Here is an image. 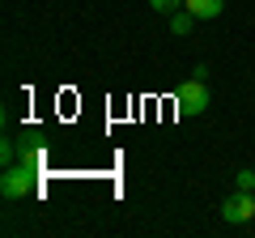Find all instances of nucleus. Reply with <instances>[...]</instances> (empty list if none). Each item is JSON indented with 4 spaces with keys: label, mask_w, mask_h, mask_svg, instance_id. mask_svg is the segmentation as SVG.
<instances>
[{
    "label": "nucleus",
    "mask_w": 255,
    "mask_h": 238,
    "mask_svg": "<svg viewBox=\"0 0 255 238\" xmlns=\"http://www.w3.org/2000/svg\"><path fill=\"white\" fill-rule=\"evenodd\" d=\"M0 192H4V200H26V196H34L38 192V170H30V166H9L4 179H0Z\"/></svg>",
    "instance_id": "nucleus-1"
},
{
    "label": "nucleus",
    "mask_w": 255,
    "mask_h": 238,
    "mask_svg": "<svg viewBox=\"0 0 255 238\" xmlns=\"http://www.w3.org/2000/svg\"><path fill=\"white\" fill-rule=\"evenodd\" d=\"M174 107H179V115H200V111L209 107V85H204L200 77L183 81L179 90H174Z\"/></svg>",
    "instance_id": "nucleus-2"
},
{
    "label": "nucleus",
    "mask_w": 255,
    "mask_h": 238,
    "mask_svg": "<svg viewBox=\"0 0 255 238\" xmlns=\"http://www.w3.org/2000/svg\"><path fill=\"white\" fill-rule=\"evenodd\" d=\"M221 213H226V221H251V217H255V192H238V196H230Z\"/></svg>",
    "instance_id": "nucleus-3"
},
{
    "label": "nucleus",
    "mask_w": 255,
    "mask_h": 238,
    "mask_svg": "<svg viewBox=\"0 0 255 238\" xmlns=\"http://www.w3.org/2000/svg\"><path fill=\"white\" fill-rule=\"evenodd\" d=\"M183 4H187V13L196 21H209V17H217V13L226 9V0H183Z\"/></svg>",
    "instance_id": "nucleus-4"
},
{
    "label": "nucleus",
    "mask_w": 255,
    "mask_h": 238,
    "mask_svg": "<svg viewBox=\"0 0 255 238\" xmlns=\"http://www.w3.org/2000/svg\"><path fill=\"white\" fill-rule=\"evenodd\" d=\"M21 166H30V170H43V149H21Z\"/></svg>",
    "instance_id": "nucleus-5"
},
{
    "label": "nucleus",
    "mask_w": 255,
    "mask_h": 238,
    "mask_svg": "<svg viewBox=\"0 0 255 238\" xmlns=\"http://www.w3.org/2000/svg\"><path fill=\"white\" fill-rule=\"evenodd\" d=\"M191 21H196L191 13H174V17H170V30H174V34H187V30H191Z\"/></svg>",
    "instance_id": "nucleus-6"
},
{
    "label": "nucleus",
    "mask_w": 255,
    "mask_h": 238,
    "mask_svg": "<svg viewBox=\"0 0 255 238\" xmlns=\"http://www.w3.org/2000/svg\"><path fill=\"white\" fill-rule=\"evenodd\" d=\"M238 192H255V170H238Z\"/></svg>",
    "instance_id": "nucleus-7"
},
{
    "label": "nucleus",
    "mask_w": 255,
    "mask_h": 238,
    "mask_svg": "<svg viewBox=\"0 0 255 238\" xmlns=\"http://www.w3.org/2000/svg\"><path fill=\"white\" fill-rule=\"evenodd\" d=\"M149 4H153L157 13H174V9H179V0H149Z\"/></svg>",
    "instance_id": "nucleus-8"
}]
</instances>
